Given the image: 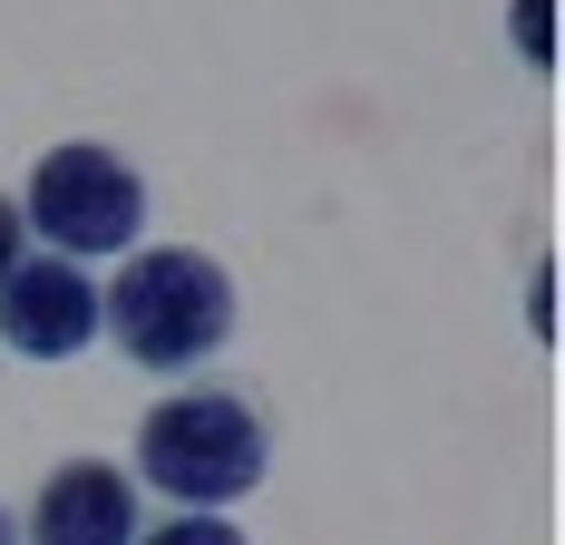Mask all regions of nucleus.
<instances>
[{
  "label": "nucleus",
  "mask_w": 565,
  "mask_h": 545,
  "mask_svg": "<svg viewBox=\"0 0 565 545\" xmlns=\"http://www.w3.org/2000/svg\"><path fill=\"white\" fill-rule=\"evenodd\" d=\"M546 20H556V0H516V50L536 58V68L556 58V40H546Z\"/></svg>",
  "instance_id": "7"
},
{
  "label": "nucleus",
  "mask_w": 565,
  "mask_h": 545,
  "mask_svg": "<svg viewBox=\"0 0 565 545\" xmlns=\"http://www.w3.org/2000/svg\"><path fill=\"white\" fill-rule=\"evenodd\" d=\"M20 234H30V224H20V205L0 195V282H10V264H20Z\"/></svg>",
  "instance_id": "8"
},
{
  "label": "nucleus",
  "mask_w": 565,
  "mask_h": 545,
  "mask_svg": "<svg viewBox=\"0 0 565 545\" xmlns=\"http://www.w3.org/2000/svg\"><path fill=\"white\" fill-rule=\"evenodd\" d=\"M30 234H50V254L88 264V254H127L137 224H147V175L117 157V147H50L30 165V205H20Z\"/></svg>",
  "instance_id": "3"
},
{
  "label": "nucleus",
  "mask_w": 565,
  "mask_h": 545,
  "mask_svg": "<svg viewBox=\"0 0 565 545\" xmlns=\"http://www.w3.org/2000/svg\"><path fill=\"white\" fill-rule=\"evenodd\" d=\"M0 341L20 361H68L98 341V282L68 264V254H20L0 282Z\"/></svg>",
  "instance_id": "4"
},
{
  "label": "nucleus",
  "mask_w": 565,
  "mask_h": 545,
  "mask_svg": "<svg viewBox=\"0 0 565 545\" xmlns=\"http://www.w3.org/2000/svg\"><path fill=\"white\" fill-rule=\"evenodd\" d=\"M264 468H274V429L234 389H175V399L147 409V429H137V478L157 496H175V506H195V516L254 496Z\"/></svg>",
  "instance_id": "2"
},
{
  "label": "nucleus",
  "mask_w": 565,
  "mask_h": 545,
  "mask_svg": "<svg viewBox=\"0 0 565 545\" xmlns=\"http://www.w3.org/2000/svg\"><path fill=\"white\" fill-rule=\"evenodd\" d=\"M98 331H117V351L137 371H185V361H215L234 331V282L215 254L195 244H147L127 254L108 292H98Z\"/></svg>",
  "instance_id": "1"
},
{
  "label": "nucleus",
  "mask_w": 565,
  "mask_h": 545,
  "mask_svg": "<svg viewBox=\"0 0 565 545\" xmlns=\"http://www.w3.org/2000/svg\"><path fill=\"white\" fill-rule=\"evenodd\" d=\"M30 545H137V478L108 458H68L30 496Z\"/></svg>",
  "instance_id": "5"
},
{
  "label": "nucleus",
  "mask_w": 565,
  "mask_h": 545,
  "mask_svg": "<svg viewBox=\"0 0 565 545\" xmlns=\"http://www.w3.org/2000/svg\"><path fill=\"white\" fill-rule=\"evenodd\" d=\"M0 545H20V526H10V506H0Z\"/></svg>",
  "instance_id": "9"
},
{
  "label": "nucleus",
  "mask_w": 565,
  "mask_h": 545,
  "mask_svg": "<svg viewBox=\"0 0 565 545\" xmlns=\"http://www.w3.org/2000/svg\"><path fill=\"white\" fill-rule=\"evenodd\" d=\"M137 545H244V526H225V516H167L157 536H137Z\"/></svg>",
  "instance_id": "6"
}]
</instances>
